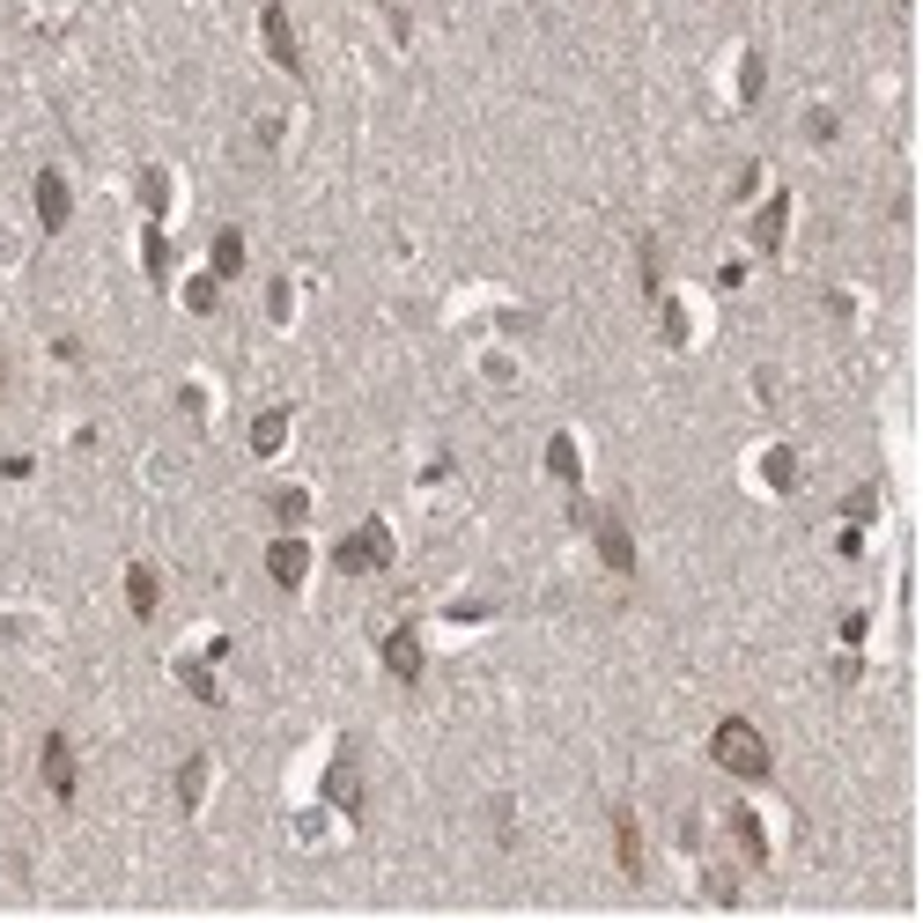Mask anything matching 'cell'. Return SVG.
<instances>
[{
	"instance_id": "277c9868",
	"label": "cell",
	"mask_w": 923,
	"mask_h": 923,
	"mask_svg": "<svg viewBox=\"0 0 923 923\" xmlns=\"http://www.w3.org/2000/svg\"><path fill=\"white\" fill-rule=\"evenodd\" d=\"M37 769H45V791L67 805V798H74V747H67V731H45V753H37Z\"/></svg>"
},
{
	"instance_id": "6da1fadb",
	"label": "cell",
	"mask_w": 923,
	"mask_h": 923,
	"mask_svg": "<svg viewBox=\"0 0 923 923\" xmlns=\"http://www.w3.org/2000/svg\"><path fill=\"white\" fill-rule=\"evenodd\" d=\"M709 753H717V769H731V776H747V783H761L776 761H769V739L747 725V717H725V725L709 731Z\"/></svg>"
},
{
	"instance_id": "3957f363",
	"label": "cell",
	"mask_w": 923,
	"mask_h": 923,
	"mask_svg": "<svg viewBox=\"0 0 923 923\" xmlns=\"http://www.w3.org/2000/svg\"><path fill=\"white\" fill-rule=\"evenodd\" d=\"M259 37H267V52H273V67H281V74H303V45H296V23H289L281 0L259 8Z\"/></svg>"
},
{
	"instance_id": "2e32d148",
	"label": "cell",
	"mask_w": 923,
	"mask_h": 923,
	"mask_svg": "<svg viewBox=\"0 0 923 923\" xmlns=\"http://www.w3.org/2000/svg\"><path fill=\"white\" fill-rule=\"evenodd\" d=\"M547 473L577 481V443H569V437H555V443H547Z\"/></svg>"
},
{
	"instance_id": "9a60e30c",
	"label": "cell",
	"mask_w": 923,
	"mask_h": 923,
	"mask_svg": "<svg viewBox=\"0 0 923 923\" xmlns=\"http://www.w3.org/2000/svg\"><path fill=\"white\" fill-rule=\"evenodd\" d=\"M244 267V237H237V229H222V237H215V273H237Z\"/></svg>"
},
{
	"instance_id": "30bf717a",
	"label": "cell",
	"mask_w": 923,
	"mask_h": 923,
	"mask_svg": "<svg viewBox=\"0 0 923 923\" xmlns=\"http://www.w3.org/2000/svg\"><path fill=\"white\" fill-rule=\"evenodd\" d=\"M325 798H341L347 813H363V776H355V761H347V753L333 761V776H325Z\"/></svg>"
},
{
	"instance_id": "8fae6325",
	"label": "cell",
	"mask_w": 923,
	"mask_h": 923,
	"mask_svg": "<svg viewBox=\"0 0 923 923\" xmlns=\"http://www.w3.org/2000/svg\"><path fill=\"white\" fill-rule=\"evenodd\" d=\"M783 222H791V200L776 193L761 215H753V244H761V251H776V244H783Z\"/></svg>"
},
{
	"instance_id": "ba28073f",
	"label": "cell",
	"mask_w": 923,
	"mask_h": 923,
	"mask_svg": "<svg viewBox=\"0 0 923 923\" xmlns=\"http://www.w3.org/2000/svg\"><path fill=\"white\" fill-rule=\"evenodd\" d=\"M155 599H163V583H155V569H148V561H133V569H126V607L141 613H155Z\"/></svg>"
},
{
	"instance_id": "5b68a950",
	"label": "cell",
	"mask_w": 923,
	"mask_h": 923,
	"mask_svg": "<svg viewBox=\"0 0 923 923\" xmlns=\"http://www.w3.org/2000/svg\"><path fill=\"white\" fill-rule=\"evenodd\" d=\"M37 222H45V229H67V178L60 171H37Z\"/></svg>"
},
{
	"instance_id": "e0dca14e",
	"label": "cell",
	"mask_w": 923,
	"mask_h": 923,
	"mask_svg": "<svg viewBox=\"0 0 923 923\" xmlns=\"http://www.w3.org/2000/svg\"><path fill=\"white\" fill-rule=\"evenodd\" d=\"M0 377H8V363H0Z\"/></svg>"
},
{
	"instance_id": "7a4b0ae2",
	"label": "cell",
	"mask_w": 923,
	"mask_h": 923,
	"mask_svg": "<svg viewBox=\"0 0 923 923\" xmlns=\"http://www.w3.org/2000/svg\"><path fill=\"white\" fill-rule=\"evenodd\" d=\"M391 561V533L369 517V525H355V533L333 547V569H347V577H369V569H385Z\"/></svg>"
},
{
	"instance_id": "9c48e42d",
	"label": "cell",
	"mask_w": 923,
	"mask_h": 923,
	"mask_svg": "<svg viewBox=\"0 0 923 923\" xmlns=\"http://www.w3.org/2000/svg\"><path fill=\"white\" fill-rule=\"evenodd\" d=\"M599 555H607L613 569H635V539H629L621 517H599Z\"/></svg>"
},
{
	"instance_id": "4fadbf2b",
	"label": "cell",
	"mask_w": 923,
	"mask_h": 923,
	"mask_svg": "<svg viewBox=\"0 0 923 923\" xmlns=\"http://www.w3.org/2000/svg\"><path fill=\"white\" fill-rule=\"evenodd\" d=\"M200 791H207V753H193V761L178 769V805L193 813V805H200Z\"/></svg>"
},
{
	"instance_id": "7c38bea8",
	"label": "cell",
	"mask_w": 923,
	"mask_h": 923,
	"mask_svg": "<svg viewBox=\"0 0 923 923\" xmlns=\"http://www.w3.org/2000/svg\"><path fill=\"white\" fill-rule=\"evenodd\" d=\"M613 842H621V872H643V835H635V820L629 813H613Z\"/></svg>"
},
{
	"instance_id": "8992f818",
	"label": "cell",
	"mask_w": 923,
	"mask_h": 923,
	"mask_svg": "<svg viewBox=\"0 0 923 923\" xmlns=\"http://www.w3.org/2000/svg\"><path fill=\"white\" fill-rule=\"evenodd\" d=\"M267 569H273V583H303V569H311V547L303 539H273V555H267Z\"/></svg>"
},
{
	"instance_id": "52a82bcc",
	"label": "cell",
	"mask_w": 923,
	"mask_h": 923,
	"mask_svg": "<svg viewBox=\"0 0 923 923\" xmlns=\"http://www.w3.org/2000/svg\"><path fill=\"white\" fill-rule=\"evenodd\" d=\"M385 665L399 673V680H421V635H414V629H391L385 635Z\"/></svg>"
},
{
	"instance_id": "5bb4252c",
	"label": "cell",
	"mask_w": 923,
	"mask_h": 923,
	"mask_svg": "<svg viewBox=\"0 0 923 923\" xmlns=\"http://www.w3.org/2000/svg\"><path fill=\"white\" fill-rule=\"evenodd\" d=\"M289 437V414L273 407V414H259V421H251V443H259V451H273V443Z\"/></svg>"
}]
</instances>
